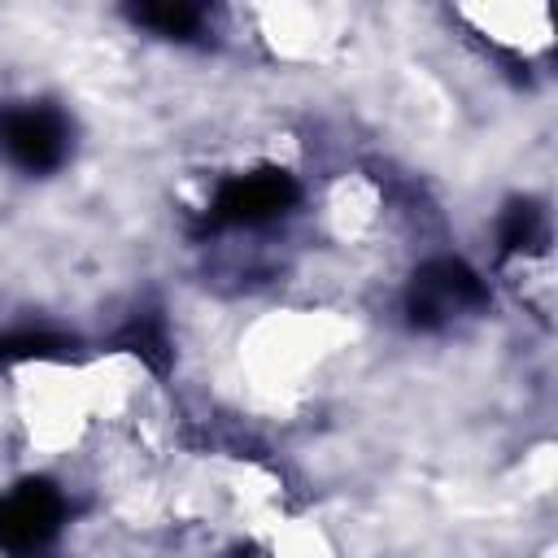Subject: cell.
Wrapping results in <instances>:
<instances>
[{
	"instance_id": "cell-1",
	"label": "cell",
	"mask_w": 558,
	"mask_h": 558,
	"mask_svg": "<svg viewBox=\"0 0 558 558\" xmlns=\"http://www.w3.org/2000/svg\"><path fill=\"white\" fill-rule=\"evenodd\" d=\"M488 305V283L480 270H471L462 257H427L405 288V318L418 331H440L462 314H475Z\"/></svg>"
},
{
	"instance_id": "cell-2",
	"label": "cell",
	"mask_w": 558,
	"mask_h": 558,
	"mask_svg": "<svg viewBox=\"0 0 558 558\" xmlns=\"http://www.w3.org/2000/svg\"><path fill=\"white\" fill-rule=\"evenodd\" d=\"M296 201H301L296 174H288L283 166H253V170L227 174L214 187L205 222L209 227H266L283 218Z\"/></svg>"
},
{
	"instance_id": "cell-3",
	"label": "cell",
	"mask_w": 558,
	"mask_h": 558,
	"mask_svg": "<svg viewBox=\"0 0 558 558\" xmlns=\"http://www.w3.org/2000/svg\"><path fill=\"white\" fill-rule=\"evenodd\" d=\"M0 157L22 174H52L70 157V118L44 100L0 105Z\"/></svg>"
},
{
	"instance_id": "cell-4",
	"label": "cell",
	"mask_w": 558,
	"mask_h": 558,
	"mask_svg": "<svg viewBox=\"0 0 558 558\" xmlns=\"http://www.w3.org/2000/svg\"><path fill=\"white\" fill-rule=\"evenodd\" d=\"M65 497L52 480H17L13 488L0 493V554L9 558H35L44 554L61 527H65Z\"/></svg>"
},
{
	"instance_id": "cell-5",
	"label": "cell",
	"mask_w": 558,
	"mask_h": 558,
	"mask_svg": "<svg viewBox=\"0 0 558 558\" xmlns=\"http://www.w3.org/2000/svg\"><path fill=\"white\" fill-rule=\"evenodd\" d=\"M126 17L144 31H153L157 39H196L201 26H205V9L201 4H183V0H153V4H135L126 9Z\"/></svg>"
},
{
	"instance_id": "cell-6",
	"label": "cell",
	"mask_w": 558,
	"mask_h": 558,
	"mask_svg": "<svg viewBox=\"0 0 558 558\" xmlns=\"http://www.w3.org/2000/svg\"><path fill=\"white\" fill-rule=\"evenodd\" d=\"M545 240V214L536 201H510L501 222H497V244H501V257H514V253H532L536 244Z\"/></svg>"
},
{
	"instance_id": "cell-7",
	"label": "cell",
	"mask_w": 558,
	"mask_h": 558,
	"mask_svg": "<svg viewBox=\"0 0 558 558\" xmlns=\"http://www.w3.org/2000/svg\"><path fill=\"white\" fill-rule=\"evenodd\" d=\"M118 344L131 349L135 357H144L153 371H166V362H170V336H166V323L157 314H135L118 331Z\"/></svg>"
},
{
	"instance_id": "cell-8",
	"label": "cell",
	"mask_w": 558,
	"mask_h": 558,
	"mask_svg": "<svg viewBox=\"0 0 558 558\" xmlns=\"http://www.w3.org/2000/svg\"><path fill=\"white\" fill-rule=\"evenodd\" d=\"M70 340L57 331H9L0 336V366H22V362H48L65 357Z\"/></svg>"
}]
</instances>
